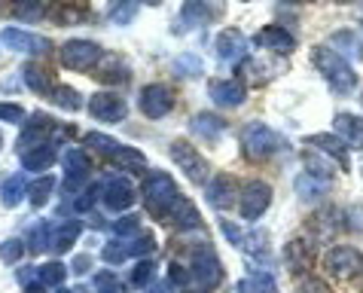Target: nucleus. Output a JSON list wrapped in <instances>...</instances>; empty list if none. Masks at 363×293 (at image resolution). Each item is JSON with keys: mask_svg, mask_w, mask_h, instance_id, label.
I'll return each instance as SVG.
<instances>
[{"mask_svg": "<svg viewBox=\"0 0 363 293\" xmlns=\"http://www.w3.org/2000/svg\"><path fill=\"white\" fill-rule=\"evenodd\" d=\"M284 262H287V269L294 272V275H302V272H308V269H311V245H308V241H302V238L287 241V248H284Z\"/></svg>", "mask_w": 363, "mask_h": 293, "instance_id": "cd10ccee", "label": "nucleus"}, {"mask_svg": "<svg viewBox=\"0 0 363 293\" xmlns=\"http://www.w3.org/2000/svg\"><path fill=\"white\" fill-rule=\"evenodd\" d=\"M89 269H92V257H89V254H79V257L74 260V272H77V275H86Z\"/></svg>", "mask_w": 363, "mask_h": 293, "instance_id": "5fc2aeb1", "label": "nucleus"}, {"mask_svg": "<svg viewBox=\"0 0 363 293\" xmlns=\"http://www.w3.org/2000/svg\"><path fill=\"white\" fill-rule=\"evenodd\" d=\"M238 144H241V153H245L247 162H266V159H272L275 153L284 150V138L272 126H266L263 119H250V123H245V128L238 131Z\"/></svg>", "mask_w": 363, "mask_h": 293, "instance_id": "7ed1b4c3", "label": "nucleus"}, {"mask_svg": "<svg viewBox=\"0 0 363 293\" xmlns=\"http://www.w3.org/2000/svg\"><path fill=\"white\" fill-rule=\"evenodd\" d=\"M55 187H58V180H55V175H40L31 187H28V201H31L34 208H43L49 199H52V193H55Z\"/></svg>", "mask_w": 363, "mask_h": 293, "instance_id": "72a5a7b5", "label": "nucleus"}, {"mask_svg": "<svg viewBox=\"0 0 363 293\" xmlns=\"http://www.w3.org/2000/svg\"><path fill=\"white\" fill-rule=\"evenodd\" d=\"M171 223H174L177 229H184V232H193V229H205V223H201V214H199V208L193 205L189 199L180 201V208H177V214L171 217Z\"/></svg>", "mask_w": 363, "mask_h": 293, "instance_id": "c9c22d12", "label": "nucleus"}, {"mask_svg": "<svg viewBox=\"0 0 363 293\" xmlns=\"http://www.w3.org/2000/svg\"><path fill=\"white\" fill-rule=\"evenodd\" d=\"M214 49H217V58L223 65H241L247 58V37L241 34L238 28H226V31L217 34Z\"/></svg>", "mask_w": 363, "mask_h": 293, "instance_id": "dca6fc26", "label": "nucleus"}, {"mask_svg": "<svg viewBox=\"0 0 363 293\" xmlns=\"http://www.w3.org/2000/svg\"><path fill=\"white\" fill-rule=\"evenodd\" d=\"M95 287H98V293H123V284L116 281L113 272H98V275H95Z\"/></svg>", "mask_w": 363, "mask_h": 293, "instance_id": "8fccbe9b", "label": "nucleus"}, {"mask_svg": "<svg viewBox=\"0 0 363 293\" xmlns=\"http://www.w3.org/2000/svg\"><path fill=\"white\" fill-rule=\"evenodd\" d=\"M330 49L345 62H363V40L354 34V28H339L330 34Z\"/></svg>", "mask_w": 363, "mask_h": 293, "instance_id": "aec40b11", "label": "nucleus"}, {"mask_svg": "<svg viewBox=\"0 0 363 293\" xmlns=\"http://www.w3.org/2000/svg\"><path fill=\"white\" fill-rule=\"evenodd\" d=\"M18 159H22L25 171H34V175H37V171H49L58 162V150H55V144H43V147L28 150V153H22Z\"/></svg>", "mask_w": 363, "mask_h": 293, "instance_id": "bb28decb", "label": "nucleus"}, {"mask_svg": "<svg viewBox=\"0 0 363 293\" xmlns=\"http://www.w3.org/2000/svg\"><path fill=\"white\" fill-rule=\"evenodd\" d=\"M186 275H189V287L186 293H208L217 290L220 281H223V262L214 254V248L208 241H199L186 250Z\"/></svg>", "mask_w": 363, "mask_h": 293, "instance_id": "f03ea898", "label": "nucleus"}, {"mask_svg": "<svg viewBox=\"0 0 363 293\" xmlns=\"http://www.w3.org/2000/svg\"><path fill=\"white\" fill-rule=\"evenodd\" d=\"M254 43L259 49H269V52H278V55H290L296 49V37L281 25H266L263 31L254 37Z\"/></svg>", "mask_w": 363, "mask_h": 293, "instance_id": "6ab92c4d", "label": "nucleus"}, {"mask_svg": "<svg viewBox=\"0 0 363 293\" xmlns=\"http://www.w3.org/2000/svg\"><path fill=\"white\" fill-rule=\"evenodd\" d=\"M333 217H336V211H333V208H324V211H318V214L311 217V229H315V238L318 241H330V236L336 232Z\"/></svg>", "mask_w": 363, "mask_h": 293, "instance_id": "a19ab883", "label": "nucleus"}, {"mask_svg": "<svg viewBox=\"0 0 363 293\" xmlns=\"http://www.w3.org/2000/svg\"><path fill=\"white\" fill-rule=\"evenodd\" d=\"M110 162H113L119 171H147V156L135 147H125V144H119V150L110 156Z\"/></svg>", "mask_w": 363, "mask_h": 293, "instance_id": "473e14b6", "label": "nucleus"}, {"mask_svg": "<svg viewBox=\"0 0 363 293\" xmlns=\"http://www.w3.org/2000/svg\"><path fill=\"white\" fill-rule=\"evenodd\" d=\"M140 199H144L147 214L162 220V223H171V217L177 214L180 201H184L174 177L168 171H150L144 177V184H140Z\"/></svg>", "mask_w": 363, "mask_h": 293, "instance_id": "f257e3e1", "label": "nucleus"}, {"mask_svg": "<svg viewBox=\"0 0 363 293\" xmlns=\"http://www.w3.org/2000/svg\"><path fill=\"white\" fill-rule=\"evenodd\" d=\"M13 16L16 18H28V22H37V18L46 16V6L31 4V6H13Z\"/></svg>", "mask_w": 363, "mask_h": 293, "instance_id": "603ef678", "label": "nucleus"}, {"mask_svg": "<svg viewBox=\"0 0 363 293\" xmlns=\"http://www.w3.org/2000/svg\"><path fill=\"white\" fill-rule=\"evenodd\" d=\"M0 43L6 49H13V52H22V55H49L52 52V40L43 37V34H34V31H25V28H4L0 31Z\"/></svg>", "mask_w": 363, "mask_h": 293, "instance_id": "9d476101", "label": "nucleus"}, {"mask_svg": "<svg viewBox=\"0 0 363 293\" xmlns=\"http://www.w3.org/2000/svg\"><path fill=\"white\" fill-rule=\"evenodd\" d=\"M235 290L238 293H278V284H275V278H272L269 272L257 269V272H247V275L238 281Z\"/></svg>", "mask_w": 363, "mask_h": 293, "instance_id": "7c9ffc66", "label": "nucleus"}, {"mask_svg": "<svg viewBox=\"0 0 363 293\" xmlns=\"http://www.w3.org/2000/svg\"><path fill=\"white\" fill-rule=\"evenodd\" d=\"M306 144L311 150H318V153H324L330 162H336L342 171H348V147L342 144L336 135H327V131H320V135H311Z\"/></svg>", "mask_w": 363, "mask_h": 293, "instance_id": "4be33fe9", "label": "nucleus"}, {"mask_svg": "<svg viewBox=\"0 0 363 293\" xmlns=\"http://www.w3.org/2000/svg\"><path fill=\"white\" fill-rule=\"evenodd\" d=\"M333 128H336V138L345 144L348 150H363V119L354 114H336L333 119Z\"/></svg>", "mask_w": 363, "mask_h": 293, "instance_id": "412c9836", "label": "nucleus"}, {"mask_svg": "<svg viewBox=\"0 0 363 293\" xmlns=\"http://www.w3.org/2000/svg\"><path fill=\"white\" fill-rule=\"evenodd\" d=\"M138 107H140V114H144L147 119H162V116H168L171 110H174V92H171L168 86H162V83H150V86L140 89Z\"/></svg>", "mask_w": 363, "mask_h": 293, "instance_id": "ddd939ff", "label": "nucleus"}, {"mask_svg": "<svg viewBox=\"0 0 363 293\" xmlns=\"http://www.w3.org/2000/svg\"><path fill=\"white\" fill-rule=\"evenodd\" d=\"M311 62H315V67L320 70V77L327 79V86H330L336 95H351V92L357 89V74H354V67H351L345 58H339L330 46H318L315 52H311Z\"/></svg>", "mask_w": 363, "mask_h": 293, "instance_id": "20e7f679", "label": "nucleus"}, {"mask_svg": "<svg viewBox=\"0 0 363 293\" xmlns=\"http://www.w3.org/2000/svg\"><path fill=\"white\" fill-rule=\"evenodd\" d=\"M135 184L125 175H110L101 184V201H104L107 211H128L135 205Z\"/></svg>", "mask_w": 363, "mask_h": 293, "instance_id": "4468645a", "label": "nucleus"}, {"mask_svg": "<svg viewBox=\"0 0 363 293\" xmlns=\"http://www.w3.org/2000/svg\"><path fill=\"white\" fill-rule=\"evenodd\" d=\"M46 16L55 18L58 25L70 28V25H79L83 18H89V6H83V4H77V6L74 4H58V6H49Z\"/></svg>", "mask_w": 363, "mask_h": 293, "instance_id": "2f4dec72", "label": "nucleus"}, {"mask_svg": "<svg viewBox=\"0 0 363 293\" xmlns=\"http://www.w3.org/2000/svg\"><path fill=\"white\" fill-rule=\"evenodd\" d=\"M52 101L62 110H83V98H79V92L77 89H70V86H55V92H52Z\"/></svg>", "mask_w": 363, "mask_h": 293, "instance_id": "37998d69", "label": "nucleus"}, {"mask_svg": "<svg viewBox=\"0 0 363 293\" xmlns=\"http://www.w3.org/2000/svg\"><path fill=\"white\" fill-rule=\"evenodd\" d=\"M58 58H62V67L86 74V70L98 67V62L104 58V49H101L95 40H67V43H62V49H58Z\"/></svg>", "mask_w": 363, "mask_h": 293, "instance_id": "6e6552de", "label": "nucleus"}, {"mask_svg": "<svg viewBox=\"0 0 363 293\" xmlns=\"http://www.w3.org/2000/svg\"><path fill=\"white\" fill-rule=\"evenodd\" d=\"M360 104H363V95H360Z\"/></svg>", "mask_w": 363, "mask_h": 293, "instance_id": "bf43d9fd", "label": "nucleus"}, {"mask_svg": "<svg viewBox=\"0 0 363 293\" xmlns=\"http://www.w3.org/2000/svg\"><path fill=\"white\" fill-rule=\"evenodd\" d=\"M296 293H333L327 281H320V278H306V281H299L296 284Z\"/></svg>", "mask_w": 363, "mask_h": 293, "instance_id": "864d4df0", "label": "nucleus"}, {"mask_svg": "<svg viewBox=\"0 0 363 293\" xmlns=\"http://www.w3.org/2000/svg\"><path fill=\"white\" fill-rule=\"evenodd\" d=\"M324 269L330 272L333 278L351 281V278L363 275V254H360L357 248H351V245H336V248H330V250H327Z\"/></svg>", "mask_w": 363, "mask_h": 293, "instance_id": "1a4fd4ad", "label": "nucleus"}, {"mask_svg": "<svg viewBox=\"0 0 363 293\" xmlns=\"http://www.w3.org/2000/svg\"><path fill=\"white\" fill-rule=\"evenodd\" d=\"M189 131H193L196 138L208 140V144H217V140L223 138V131H226V119L217 116V114H208V110H201V114L193 116V123H189Z\"/></svg>", "mask_w": 363, "mask_h": 293, "instance_id": "5701e85b", "label": "nucleus"}, {"mask_svg": "<svg viewBox=\"0 0 363 293\" xmlns=\"http://www.w3.org/2000/svg\"><path fill=\"white\" fill-rule=\"evenodd\" d=\"M62 168H65V189L79 196L89 175H92V159H89V153L79 147H67L62 153Z\"/></svg>", "mask_w": 363, "mask_h": 293, "instance_id": "f8f14e48", "label": "nucleus"}, {"mask_svg": "<svg viewBox=\"0 0 363 293\" xmlns=\"http://www.w3.org/2000/svg\"><path fill=\"white\" fill-rule=\"evenodd\" d=\"M138 229H140V217H138V214H125V217H119L116 223L110 226L113 238H132Z\"/></svg>", "mask_w": 363, "mask_h": 293, "instance_id": "c03bdc74", "label": "nucleus"}, {"mask_svg": "<svg viewBox=\"0 0 363 293\" xmlns=\"http://www.w3.org/2000/svg\"><path fill=\"white\" fill-rule=\"evenodd\" d=\"M65 278H67V266L62 260H49V262H43V266H37V281L43 287H62L65 284Z\"/></svg>", "mask_w": 363, "mask_h": 293, "instance_id": "f704fd0d", "label": "nucleus"}, {"mask_svg": "<svg viewBox=\"0 0 363 293\" xmlns=\"http://www.w3.org/2000/svg\"><path fill=\"white\" fill-rule=\"evenodd\" d=\"M58 293H79V290H65V287H58Z\"/></svg>", "mask_w": 363, "mask_h": 293, "instance_id": "4d7b16f0", "label": "nucleus"}, {"mask_svg": "<svg viewBox=\"0 0 363 293\" xmlns=\"http://www.w3.org/2000/svg\"><path fill=\"white\" fill-rule=\"evenodd\" d=\"M0 147H4V135H0Z\"/></svg>", "mask_w": 363, "mask_h": 293, "instance_id": "13d9d810", "label": "nucleus"}, {"mask_svg": "<svg viewBox=\"0 0 363 293\" xmlns=\"http://www.w3.org/2000/svg\"><path fill=\"white\" fill-rule=\"evenodd\" d=\"M272 205V187L266 180H247L238 189V214L245 220H259Z\"/></svg>", "mask_w": 363, "mask_h": 293, "instance_id": "9b49d317", "label": "nucleus"}, {"mask_svg": "<svg viewBox=\"0 0 363 293\" xmlns=\"http://www.w3.org/2000/svg\"><path fill=\"white\" fill-rule=\"evenodd\" d=\"M294 189H296V196L299 199H306V201H315V199H320L330 189V184H320V180H315V177H308L306 171L294 180Z\"/></svg>", "mask_w": 363, "mask_h": 293, "instance_id": "4c0bfd02", "label": "nucleus"}, {"mask_svg": "<svg viewBox=\"0 0 363 293\" xmlns=\"http://www.w3.org/2000/svg\"><path fill=\"white\" fill-rule=\"evenodd\" d=\"M62 135H67V128L62 131V126H58L49 114H34V116L25 123L22 135H18L16 150H18V156H22V153H28V150H34V147L55 144V140L62 138Z\"/></svg>", "mask_w": 363, "mask_h": 293, "instance_id": "39448f33", "label": "nucleus"}, {"mask_svg": "<svg viewBox=\"0 0 363 293\" xmlns=\"http://www.w3.org/2000/svg\"><path fill=\"white\" fill-rule=\"evenodd\" d=\"M89 116L98 119V123L116 126L128 116V104H125V98H119L116 92H95L89 98Z\"/></svg>", "mask_w": 363, "mask_h": 293, "instance_id": "2eb2a0df", "label": "nucleus"}, {"mask_svg": "<svg viewBox=\"0 0 363 293\" xmlns=\"http://www.w3.org/2000/svg\"><path fill=\"white\" fill-rule=\"evenodd\" d=\"M217 13H220L217 6L199 4V0H193V4H184V6H180V16H177V31H193V28H199V25H208Z\"/></svg>", "mask_w": 363, "mask_h": 293, "instance_id": "393cba45", "label": "nucleus"}, {"mask_svg": "<svg viewBox=\"0 0 363 293\" xmlns=\"http://www.w3.org/2000/svg\"><path fill=\"white\" fill-rule=\"evenodd\" d=\"M49 241H52V223H46V220H40L37 226L28 229V250L31 254H43V250H49Z\"/></svg>", "mask_w": 363, "mask_h": 293, "instance_id": "e433bc0d", "label": "nucleus"}, {"mask_svg": "<svg viewBox=\"0 0 363 293\" xmlns=\"http://www.w3.org/2000/svg\"><path fill=\"white\" fill-rule=\"evenodd\" d=\"M159 245H156V236L153 232H140V236L135 238H113L107 241L104 248H101V260L107 262V266H119V262L132 260V257H147L153 254Z\"/></svg>", "mask_w": 363, "mask_h": 293, "instance_id": "423d86ee", "label": "nucleus"}, {"mask_svg": "<svg viewBox=\"0 0 363 293\" xmlns=\"http://www.w3.org/2000/svg\"><path fill=\"white\" fill-rule=\"evenodd\" d=\"M342 217H345V229H351V232H363V205H348Z\"/></svg>", "mask_w": 363, "mask_h": 293, "instance_id": "3c124183", "label": "nucleus"}, {"mask_svg": "<svg viewBox=\"0 0 363 293\" xmlns=\"http://www.w3.org/2000/svg\"><path fill=\"white\" fill-rule=\"evenodd\" d=\"M171 159H174L177 168H184V175L193 180V184L205 187L208 180H211V165H208V159L201 156L199 147H193L189 140H184V138L171 140Z\"/></svg>", "mask_w": 363, "mask_h": 293, "instance_id": "0eeeda50", "label": "nucleus"}, {"mask_svg": "<svg viewBox=\"0 0 363 293\" xmlns=\"http://www.w3.org/2000/svg\"><path fill=\"white\" fill-rule=\"evenodd\" d=\"M25 250H28V248H25V241H22V238H9L6 245L0 248V260H4L6 266H13V262H18V260L25 257Z\"/></svg>", "mask_w": 363, "mask_h": 293, "instance_id": "de8ad7c7", "label": "nucleus"}, {"mask_svg": "<svg viewBox=\"0 0 363 293\" xmlns=\"http://www.w3.org/2000/svg\"><path fill=\"white\" fill-rule=\"evenodd\" d=\"M360 171H363V168H360Z\"/></svg>", "mask_w": 363, "mask_h": 293, "instance_id": "052dcab7", "label": "nucleus"}, {"mask_svg": "<svg viewBox=\"0 0 363 293\" xmlns=\"http://www.w3.org/2000/svg\"><path fill=\"white\" fill-rule=\"evenodd\" d=\"M205 199H208L211 208L229 211L238 201V184H235V177H232V175H214L205 184Z\"/></svg>", "mask_w": 363, "mask_h": 293, "instance_id": "f3484780", "label": "nucleus"}, {"mask_svg": "<svg viewBox=\"0 0 363 293\" xmlns=\"http://www.w3.org/2000/svg\"><path fill=\"white\" fill-rule=\"evenodd\" d=\"M0 119L13 126H25V110L22 104H13V101H0Z\"/></svg>", "mask_w": 363, "mask_h": 293, "instance_id": "09e8293b", "label": "nucleus"}, {"mask_svg": "<svg viewBox=\"0 0 363 293\" xmlns=\"http://www.w3.org/2000/svg\"><path fill=\"white\" fill-rule=\"evenodd\" d=\"M107 16L113 25H132V18L138 16V4H113L107 9Z\"/></svg>", "mask_w": 363, "mask_h": 293, "instance_id": "49530a36", "label": "nucleus"}, {"mask_svg": "<svg viewBox=\"0 0 363 293\" xmlns=\"http://www.w3.org/2000/svg\"><path fill=\"white\" fill-rule=\"evenodd\" d=\"M171 70H174L177 77H201L205 74V65H201V58L193 55V52H184V55H177L174 62H171Z\"/></svg>", "mask_w": 363, "mask_h": 293, "instance_id": "58836bf2", "label": "nucleus"}, {"mask_svg": "<svg viewBox=\"0 0 363 293\" xmlns=\"http://www.w3.org/2000/svg\"><path fill=\"white\" fill-rule=\"evenodd\" d=\"M302 165H306L308 177L320 180V184H333V162L324 153H318V150H306V153H302Z\"/></svg>", "mask_w": 363, "mask_h": 293, "instance_id": "c85d7f7f", "label": "nucleus"}, {"mask_svg": "<svg viewBox=\"0 0 363 293\" xmlns=\"http://www.w3.org/2000/svg\"><path fill=\"white\" fill-rule=\"evenodd\" d=\"M208 95H211V101H214L217 107L235 110V107H241L247 101V89H245L241 79L226 77V79H211V83H208Z\"/></svg>", "mask_w": 363, "mask_h": 293, "instance_id": "a211bd4d", "label": "nucleus"}, {"mask_svg": "<svg viewBox=\"0 0 363 293\" xmlns=\"http://www.w3.org/2000/svg\"><path fill=\"white\" fill-rule=\"evenodd\" d=\"M79 236H83V220H62V226L52 229V241H49V250H55V254L62 257V254H67V250L77 245Z\"/></svg>", "mask_w": 363, "mask_h": 293, "instance_id": "a878e982", "label": "nucleus"}, {"mask_svg": "<svg viewBox=\"0 0 363 293\" xmlns=\"http://www.w3.org/2000/svg\"><path fill=\"white\" fill-rule=\"evenodd\" d=\"M25 196H28L25 175H13V177H6L4 184H0V201H4V208H18Z\"/></svg>", "mask_w": 363, "mask_h": 293, "instance_id": "c756f323", "label": "nucleus"}, {"mask_svg": "<svg viewBox=\"0 0 363 293\" xmlns=\"http://www.w3.org/2000/svg\"><path fill=\"white\" fill-rule=\"evenodd\" d=\"M153 278H156V262H150V260L135 262L132 275H128V281H132V287H138V290L150 287V284H153Z\"/></svg>", "mask_w": 363, "mask_h": 293, "instance_id": "79ce46f5", "label": "nucleus"}, {"mask_svg": "<svg viewBox=\"0 0 363 293\" xmlns=\"http://www.w3.org/2000/svg\"><path fill=\"white\" fill-rule=\"evenodd\" d=\"M22 79H25V86L31 89V92H37L40 98H52L55 86H58L55 77L49 74L43 65H37V62H28V65L22 67Z\"/></svg>", "mask_w": 363, "mask_h": 293, "instance_id": "b1692460", "label": "nucleus"}, {"mask_svg": "<svg viewBox=\"0 0 363 293\" xmlns=\"http://www.w3.org/2000/svg\"><path fill=\"white\" fill-rule=\"evenodd\" d=\"M83 144L86 147H92V150H98L101 156H113L116 150H119V140L116 138H110V135H104V131H89V135L83 138Z\"/></svg>", "mask_w": 363, "mask_h": 293, "instance_id": "ea45409f", "label": "nucleus"}, {"mask_svg": "<svg viewBox=\"0 0 363 293\" xmlns=\"http://www.w3.org/2000/svg\"><path fill=\"white\" fill-rule=\"evenodd\" d=\"M46 287L43 284H40V281H37V284H25V293H43Z\"/></svg>", "mask_w": 363, "mask_h": 293, "instance_id": "6e6d98bb", "label": "nucleus"}, {"mask_svg": "<svg viewBox=\"0 0 363 293\" xmlns=\"http://www.w3.org/2000/svg\"><path fill=\"white\" fill-rule=\"evenodd\" d=\"M98 199H101V184L83 189V193L74 199V211H79V214H92V208H95Z\"/></svg>", "mask_w": 363, "mask_h": 293, "instance_id": "a18cd8bd", "label": "nucleus"}]
</instances>
